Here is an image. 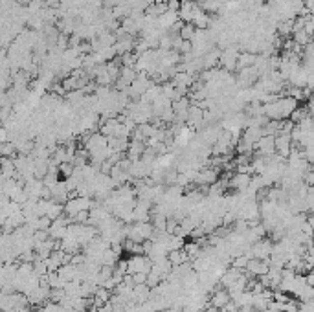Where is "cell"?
I'll list each match as a JSON object with an SVG mask.
<instances>
[{"instance_id":"cell-8","label":"cell","mask_w":314,"mask_h":312,"mask_svg":"<svg viewBox=\"0 0 314 312\" xmlns=\"http://www.w3.org/2000/svg\"><path fill=\"white\" fill-rule=\"evenodd\" d=\"M195 31H197V28L193 26V24H186V22H184L178 33H180V37L184 39V41H191V39H193V35H195Z\"/></svg>"},{"instance_id":"cell-6","label":"cell","mask_w":314,"mask_h":312,"mask_svg":"<svg viewBox=\"0 0 314 312\" xmlns=\"http://www.w3.org/2000/svg\"><path fill=\"white\" fill-rule=\"evenodd\" d=\"M256 64V56L252 54H241L237 59V68H250Z\"/></svg>"},{"instance_id":"cell-5","label":"cell","mask_w":314,"mask_h":312,"mask_svg":"<svg viewBox=\"0 0 314 312\" xmlns=\"http://www.w3.org/2000/svg\"><path fill=\"white\" fill-rule=\"evenodd\" d=\"M0 154H2V158H15V154L19 153H17V147H15L13 142H2Z\"/></svg>"},{"instance_id":"cell-1","label":"cell","mask_w":314,"mask_h":312,"mask_svg":"<svg viewBox=\"0 0 314 312\" xmlns=\"http://www.w3.org/2000/svg\"><path fill=\"white\" fill-rule=\"evenodd\" d=\"M230 301H231L230 292L226 290V288H221V286H219V288H215L213 294H211V298H209V305L219 309V311H223L224 307L228 305Z\"/></svg>"},{"instance_id":"cell-7","label":"cell","mask_w":314,"mask_h":312,"mask_svg":"<svg viewBox=\"0 0 314 312\" xmlns=\"http://www.w3.org/2000/svg\"><path fill=\"white\" fill-rule=\"evenodd\" d=\"M248 263H250V255H248V254H243V255L233 257L231 266H233V268H239V270H246Z\"/></svg>"},{"instance_id":"cell-10","label":"cell","mask_w":314,"mask_h":312,"mask_svg":"<svg viewBox=\"0 0 314 312\" xmlns=\"http://www.w3.org/2000/svg\"><path fill=\"white\" fill-rule=\"evenodd\" d=\"M134 279V284H147V274L138 272V274H131Z\"/></svg>"},{"instance_id":"cell-11","label":"cell","mask_w":314,"mask_h":312,"mask_svg":"<svg viewBox=\"0 0 314 312\" xmlns=\"http://www.w3.org/2000/svg\"><path fill=\"white\" fill-rule=\"evenodd\" d=\"M307 284H311V286H314V272H311L307 276Z\"/></svg>"},{"instance_id":"cell-12","label":"cell","mask_w":314,"mask_h":312,"mask_svg":"<svg viewBox=\"0 0 314 312\" xmlns=\"http://www.w3.org/2000/svg\"><path fill=\"white\" fill-rule=\"evenodd\" d=\"M200 312H221V311H219V309H215V307L208 305L206 309H204V311H200Z\"/></svg>"},{"instance_id":"cell-4","label":"cell","mask_w":314,"mask_h":312,"mask_svg":"<svg viewBox=\"0 0 314 312\" xmlns=\"http://www.w3.org/2000/svg\"><path fill=\"white\" fill-rule=\"evenodd\" d=\"M112 294H114L112 290L105 288V286H99L98 290H96V296H94V305H96V307H103L105 303H109V301H111Z\"/></svg>"},{"instance_id":"cell-2","label":"cell","mask_w":314,"mask_h":312,"mask_svg":"<svg viewBox=\"0 0 314 312\" xmlns=\"http://www.w3.org/2000/svg\"><path fill=\"white\" fill-rule=\"evenodd\" d=\"M252 184V176L248 173H235L230 178V187L235 189L237 193H244Z\"/></svg>"},{"instance_id":"cell-3","label":"cell","mask_w":314,"mask_h":312,"mask_svg":"<svg viewBox=\"0 0 314 312\" xmlns=\"http://www.w3.org/2000/svg\"><path fill=\"white\" fill-rule=\"evenodd\" d=\"M244 272H246V270H239V268H233V266H230L228 270L224 272L223 278L219 279V286H221V288H226V290H228L231 284L235 283V281H237V279L241 278V276H243Z\"/></svg>"},{"instance_id":"cell-13","label":"cell","mask_w":314,"mask_h":312,"mask_svg":"<svg viewBox=\"0 0 314 312\" xmlns=\"http://www.w3.org/2000/svg\"><path fill=\"white\" fill-rule=\"evenodd\" d=\"M19 312H33V307H31V303H29V305L22 307V309H21Z\"/></svg>"},{"instance_id":"cell-9","label":"cell","mask_w":314,"mask_h":312,"mask_svg":"<svg viewBox=\"0 0 314 312\" xmlns=\"http://www.w3.org/2000/svg\"><path fill=\"white\" fill-rule=\"evenodd\" d=\"M166 4H168L169 11H174V13H178V11H180V7H182V0H168Z\"/></svg>"},{"instance_id":"cell-14","label":"cell","mask_w":314,"mask_h":312,"mask_svg":"<svg viewBox=\"0 0 314 312\" xmlns=\"http://www.w3.org/2000/svg\"><path fill=\"white\" fill-rule=\"evenodd\" d=\"M164 2H168V0H164Z\"/></svg>"}]
</instances>
